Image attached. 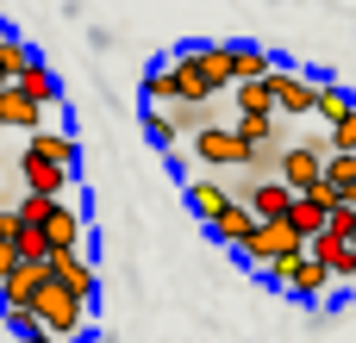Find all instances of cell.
Wrapping results in <instances>:
<instances>
[{
  "label": "cell",
  "instance_id": "obj_4",
  "mask_svg": "<svg viewBox=\"0 0 356 343\" xmlns=\"http://www.w3.org/2000/svg\"><path fill=\"white\" fill-rule=\"evenodd\" d=\"M44 287H50V262H19V269L0 281V312H6V319H38Z\"/></svg>",
  "mask_w": 356,
  "mask_h": 343
},
{
  "label": "cell",
  "instance_id": "obj_26",
  "mask_svg": "<svg viewBox=\"0 0 356 343\" xmlns=\"http://www.w3.org/2000/svg\"><path fill=\"white\" fill-rule=\"evenodd\" d=\"M0 62H6V69H13V81H19V75H25V69H31V62H38V56H31V44H25V37H19V31H13V44H6V50H0Z\"/></svg>",
  "mask_w": 356,
  "mask_h": 343
},
{
  "label": "cell",
  "instance_id": "obj_9",
  "mask_svg": "<svg viewBox=\"0 0 356 343\" xmlns=\"http://www.w3.org/2000/svg\"><path fill=\"white\" fill-rule=\"evenodd\" d=\"M50 281H63V287L81 294V300L100 294V275H94V256H88V250H56V256H50Z\"/></svg>",
  "mask_w": 356,
  "mask_h": 343
},
{
  "label": "cell",
  "instance_id": "obj_12",
  "mask_svg": "<svg viewBox=\"0 0 356 343\" xmlns=\"http://www.w3.org/2000/svg\"><path fill=\"white\" fill-rule=\"evenodd\" d=\"M307 250H313V256L332 269V281H338V287H356V250H350V237H338V231H319Z\"/></svg>",
  "mask_w": 356,
  "mask_h": 343
},
{
  "label": "cell",
  "instance_id": "obj_14",
  "mask_svg": "<svg viewBox=\"0 0 356 343\" xmlns=\"http://www.w3.org/2000/svg\"><path fill=\"white\" fill-rule=\"evenodd\" d=\"M257 225H263V219L250 212V200H238L232 212H219V219L207 225V237H213V244H232V250H244V244L257 237Z\"/></svg>",
  "mask_w": 356,
  "mask_h": 343
},
{
  "label": "cell",
  "instance_id": "obj_21",
  "mask_svg": "<svg viewBox=\"0 0 356 343\" xmlns=\"http://www.w3.org/2000/svg\"><path fill=\"white\" fill-rule=\"evenodd\" d=\"M350 112H356V94H344V87L325 75V81H319V119H325V125H344Z\"/></svg>",
  "mask_w": 356,
  "mask_h": 343
},
{
  "label": "cell",
  "instance_id": "obj_32",
  "mask_svg": "<svg viewBox=\"0 0 356 343\" xmlns=\"http://www.w3.org/2000/svg\"><path fill=\"white\" fill-rule=\"evenodd\" d=\"M350 250H356V237H350Z\"/></svg>",
  "mask_w": 356,
  "mask_h": 343
},
{
  "label": "cell",
  "instance_id": "obj_1",
  "mask_svg": "<svg viewBox=\"0 0 356 343\" xmlns=\"http://www.w3.org/2000/svg\"><path fill=\"white\" fill-rule=\"evenodd\" d=\"M188 150H194V162L213 169V175H225V169H250V156H257V144H250L238 125H207V131L188 137Z\"/></svg>",
  "mask_w": 356,
  "mask_h": 343
},
{
  "label": "cell",
  "instance_id": "obj_5",
  "mask_svg": "<svg viewBox=\"0 0 356 343\" xmlns=\"http://www.w3.org/2000/svg\"><path fill=\"white\" fill-rule=\"evenodd\" d=\"M325 162H332V144H325V137L288 144V150H282V181H288L294 194H313V187H325Z\"/></svg>",
  "mask_w": 356,
  "mask_h": 343
},
{
  "label": "cell",
  "instance_id": "obj_22",
  "mask_svg": "<svg viewBox=\"0 0 356 343\" xmlns=\"http://www.w3.org/2000/svg\"><path fill=\"white\" fill-rule=\"evenodd\" d=\"M232 100H238V112H282L269 81H238V87H232Z\"/></svg>",
  "mask_w": 356,
  "mask_h": 343
},
{
  "label": "cell",
  "instance_id": "obj_8",
  "mask_svg": "<svg viewBox=\"0 0 356 343\" xmlns=\"http://www.w3.org/2000/svg\"><path fill=\"white\" fill-rule=\"evenodd\" d=\"M169 69H175V81H181V100H188V106H200V100H219V87H213V75H207V62H200V44H181V50L169 56Z\"/></svg>",
  "mask_w": 356,
  "mask_h": 343
},
{
  "label": "cell",
  "instance_id": "obj_17",
  "mask_svg": "<svg viewBox=\"0 0 356 343\" xmlns=\"http://www.w3.org/2000/svg\"><path fill=\"white\" fill-rule=\"evenodd\" d=\"M288 225H294V231H300V237L313 244V237H319V231L332 225V200H325L319 187H313V194H294V212H288Z\"/></svg>",
  "mask_w": 356,
  "mask_h": 343
},
{
  "label": "cell",
  "instance_id": "obj_16",
  "mask_svg": "<svg viewBox=\"0 0 356 343\" xmlns=\"http://www.w3.org/2000/svg\"><path fill=\"white\" fill-rule=\"evenodd\" d=\"M244 200H250V212L269 225V219H288L294 212V187L275 175V181H257V187H244Z\"/></svg>",
  "mask_w": 356,
  "mask_h": 343
},
{
  "label": "cell",
  "instance_id": "obj_19",
  "mask_svg": "<svg viewBox=\"0 0 356 343\" xmlns=\"http://www.w3.org/2000/svg\"><path fill=\"white\" fill-rule=\"evenodd\" d=\"M25 150H38V156H50V162H63V169H75V156H81V150H75V137H69V131H50V125H44V131H31V144H25Z\"/></svg>",
  "mask_w": 356,
  "mask_h": 343
},
{
  "label": "cell",
  "instance_id": "obj_2",
  "mask_svg": "<svg viewBox=\"0 0 356 343\" xmlns=\"http://www.w3.org/2000/svg\"><path fill=\"white\" fill-rule=\"evenodd\" d=\"M38 319L50 325V337H56V343H81V337H88V325H94V300H81V294H69L63 281H50L44 300H38Z\"/></svg>",
  "mask_w": 356,
  "mask_h": 343
},
{
  "label": "cell",
  "instance_id": "obj_23",
  "mask_svg": "<svg viewBox=\"0 0 356 343\" xmlns=\"http://www.w3.org/2000/svg\"><path fill=\"white\" fill-rule=\"evenodd\" d=\"M19 87H25L31 100H44V106H56V100H63V87H56V75H50L44 62H31V69L19 75Z\"/></svg>",
  "mask_w": 356,
  "mask_h": 343
},
{
  "label": "cell",
  "instance_id": "obj_7",
  "mask_svg": "<svg viewBox=\"0 0 356 343\" xmlns=\"http://www.w3.org/2000/svg\"><path fill=\"white\" fill-rule=\"evenodd\" d=\"M269 281H275V287H282L288 300H325V287H332V269H325V262H319V256L307 250L300 262H282V269H275Z\"/></svg>",
  "mask_w": 356,
  "mask_h": 343
},
{
  "label": "cell",
  "instance_id": "obj_13",
  "mask_svg": "<svg viewBox=\"0 0 356 343\" xmlns=\"http://www.w3.org/2000/svg\"><path fill=\"white\" fill-rule=\"evenodd\" d=\"M19 175H25V187H31V194H56V200H63V194H69V175H75V169H63V162L38 156V150H25V156H19Z\"/></svg>",
  "mask_w": 356,
  "mask_h": 343
},
{
  "label": "cell",
  "instance_id": "obj_24",
  "mask_svg": "<svg viewBox=\"0 0 356 343\" xmlns=\"http://www.w3.org/2000/svg\"><path fill=\"white\" fill-rule=\"evenodd\" d=\"M238 131H244L250 144H275V131H282V112H238Z\"/></svg>",
  "mask_w": 356,
  "mask_h": 343
},
{
  "label": "cell",
  "instance_id": "obj_15",
  "mask_svg": "<svg viewBox=\"0 0 356 343\" xmlns=\"http://www.w3.org/2000/svg\"><path fill=\"white\" fill-rule=\"evenodd\" d=\"M38 119H44V100H31L19 81L0 87V125H6V131H44Z\"/></svg>",
  "mask_w": 356,
  "mask_h": 343
},
{
  "label": "cell",
  "instance_id": "obj_28",
  "mask_svg": "<svg viewBox=\"0 0 356 343\" xmlns=\"http://www.w3.org/2000/svg\"><path fill=\"white\" fill-rule=\"evenodd\" d=\"M6 325H13V331H19L25 343H56V337H50V325H44V319H6Z\"/></svg>",
  "mask_w": 356,
  "mask_h": 343
},
{
  "label": "cell",
  "instance_id": "obj_11",
  "mask_svg": "<svg viewBox=\"0 0 356 343\" xmlns=\"http://www.w3.org/2000/svg\"><path fill=\"white\" fill-rule=\"evenodd\" d=\"M238 200H244V194H232L219 175H200V181H188V206H194V219H200V225H213V219H219V212H232Z\"/></svg>",
  "mask_w": 356,
  "mask_h": 343
},
{
  "label": "cell",
  "instance_id": "obj_3",
  "mask_svg": "<svg viewBox=\"0 0 356 343\" xmlns=\"http://www.w3.org/2000/svg\"><path fill=\"white\" fill-rule=\"evenodd\" d=\"M238 256H244L250 269L275 275L282 262H300V256H307V237H300V231H294L288 219H269V225H257V237H250V244H244Z\"/></svg>",
  "mask_w": 356,
  "mask_h": 343
},
{
  "label": "cell",
  "instance_id": "obj_29",
  "mask_svg": "<svg viewBox=\"0 0 356 343\" xmlns=\"http://www.w3.org/2000/svg\"><path fill=\"white\" fill-rule=\"evenodd\" d=\"M325 144H332V150H356V112L344 119V125H332V131H325Z\"/></svg>",
  "mask_w": 356,
  "mask_h": 343
},
{
  "label": "cell",
  "instance_id": "obj_27",
  "mask_svg": "<svg viewBox=\"0 0 356 343\" xmlns=\"http://www.w3.org/2000/svg\"><path fill=\"white\" fill-rule=\"evenodd\" d=\"M50 212H56V194H25V200H19V219H25V225H44Z\"/></svg>",
  "mask_w": 356,
  "mask_h": 343
},
{
  "label": "cell",
  "instance_id": "obj_25",
  "mask_svg": "<svg viewBox=\"0 0 356 343\" xmlns=\"http://www.w3.org/2000/svg\"><path fill=\"white\" fill-rule=\"evenodd\" d=\"M325 181H332V187H356V150H332Z\"/></svg>",
  "mask_w": 356,
  "mask_h": 343
},
{
  "label": "cell",
  "instance_id": "obj_20",
  "mask_svg": "<svg viewBox=\"0 0 356 343\" xmlns=\"http://www.w3.org/2000/svg\"><path fill=\"white\" fill-rule=\"evenodd\" d=\"M144 100H150V106H181V81H175L169 62H156V69L144 75Z\"/></svg>",
  "mask_w": 356,
  "mask_h": 343
},
{
  "label": "cell",
  "instance_id": "obj_30",
  "mask_svg": "<svg viewBox=\"0 0 356 343\" xmlns=\"http://www.w3.org/2000/svg\"><path fill=\"white\" fill-rule=\"evenodd\" d=\"M19 262H25V256H19V250H13V244H0V281H6V275H13V269H19Z\"/></svg>",
  "mask_w": 356,
  "mask_h": 343
},
{
  "label": "cell",
  "instance_id": "obj_31",
  "mask_svg": "<svg viewBox=\"0 0 356 343\" xmlns=\"http://www.w3.org/2000/svg\"><path fill=\"white\" fill-rule=\"evenodd\" d=\"M0 87H13V69H6V62H0Z\"/></svg>",
  "mask_w": 356,
  "mask_h": 343
},
{
  "label": "cell",
  "instance_id": "obj_6",
  "mask_svg": "<svg viewBox=\"0 0 356 343\" xmlns=\"http://www.w3.org/2000/svg\"><path fill=\"white\" fill-rule=\"evenodd\" d=\"M319 81H325V75H300V69H282V62H275L269 87H275L282 119H307V112H319Z\"/></svg>",
  "mask_w": 356,
  "mask_h": 343
},
{
  "label": "cell",
  "instance_id": "obj_10",
  "mask_svg": "<svg viewBox=\"0 0 356 343\" xmlns=\"http://www.w3.org/2000/svg\"><path fill=\"white\" fill-rule=\"evenodd\" d=\"M44 237H50V256H56V250H88V256H94V244H88V219H81L69 200H56V212L44 219Z\"/></svg>",
  "mask_w": 356,
  "mask_h": 343
},
{
  "label": "cell",
  "instance_id": "obj_18",
  "mask_svg": "<svg viewBox=\"0 0 356 343\" xmlns=\"http://www.w3.org/2000/svg\"><path fill=\"white\" fill-rule=\"evenodd\" d=\"M144 137H150L156 150H175V144L188 137V125H181V112H175V106H150V119H144Z\"/></svg>",
  "mask_w": 356,
  "mask_h": 343
}]
</instances>
